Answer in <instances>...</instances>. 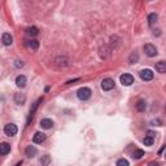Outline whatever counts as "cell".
I'll return each instance as SVG.
<instances>
[{
    "label": "cell",
    "mask_w": 166,
    "mask_h": 166,
    "mask_svg": "<svg viewBox=\"0 0 166 166\" xmlns=\"http://www.w3.org/2000/svg\"><path fill=\"white\" fill-rule=\"evenodd\" d=\"M16 66H17V68H22L23 65H25V64H23V62L22 61H16V64H14Z\"/></svg>",
    "instance_id": "24"
},
{
    "label": "cell",
    "mask_w": 166,
    "mask_h": 166,
    "mask_svg": "<svg viewBox=\"0 0 166 166\" xmlns=\"http://www.w3.org/2000/svg\"><path fill=\"white\" fill-rule=\"evenodd\" d=\"M143 156H144V151H141V149H138V151H135V152H134V154H132V157L135 160H140Z\"/></svg>",
    "instance_id": "19"
},
{
    "label": "cell",
    "mask_w": 166,
    "mask_h": 166,
    "mask_svg": "<svg viewBox=\"0 0 166 166\" xmlns=\"http://www.w3.org/2000/svg\"><path fill=\"white\" fill-rule=\"evenodd\" d=\"M25 100H26V96L23 93H16L14 95V102H16V104L22 105L23 102H25Z\"/></svg>",
    "instance_id": "13"
},
{
    "label": "cell",
    "mask_w": 166,
    "mask_h": 166,
    "mask_svg": "<svg viewBox=\"0 0 166 166\" xmlns=\"http://www.w3.org/2000/svg\"><path fill=\"white\" fill-rule=\"evenodd\" d=\"M40 126H42V129L44 130H50L53 127V121L50 120V118H44V120L40 121Z\"/></svg>",
    "instance_id": "9"
},
{
    "label": "cell",
    "mask_w": 166,
    "mask_h": 166,
    "mask_svg": "<svg viewBox=\"0 0 166 166\" xmlns=\"http://www.w3.org/2000/svg\"><path fill=\"white\" fill-rule=\"evenodd\" d=\"M156 70L161 74H165L166 73V62L165 61H159L156 64Z\"/></svg>",
    "instance_id": "12"
},
{
    "label": "cell",
    "mask_w": 166,
    "mask_h": 166,
    "mask_svg": "<svg viewBox=\"0 0 166 166\" xmlns=\"http://www.w3.org/2000/svg\"><path fill=\"white\" fill-rule=\"evenodd\" d=\"M26 77L25 75H18L17 78H16V84H17V87H21V88H23V87L26 86Z\"/></svg>",
    "instance_id": "10"
},
{
    "label": "cell",
    "mask_w": 166,
    "mask_h": 166,
    "mask_svg": "<svg viewBox=\"0 0 166 166\" xmlns=\"http://www.w3.org/2000/svg\"><path fill=\"white\" fill-rule=\"evenodd\" d=\"M117 165H118V166H129V161L125 160V159H122V160H120V161L117 162Z\"/></svg>",
    "instance_id": "23"
},
{
    "label": "cell",
    "mask_w": 166,
    "mask_h": 166,
    "mask_svg": "<svg viewBox=\"0 0 166 166\" xmlns=\"http://www.w3.org/2000/svg\"><path fill=\"white\" fill-rule=\"evenodd\" d=\"M165 109H166V107H165Z\"/></svg>",
    "instance_id": "27"
},
{
    "label": "cell",
    "mask_w": 166,
    "mask_h": 166,
    "mask_svg": "<svg viewBox=\"0 0 166 166\" xmlns=\"http://www.w3.org/2000/svg\"><path fill=\"white\" fill-rule=\"evenodd\" d=\"M91 93L92 92H91V90L88 88V87H82V88L78 90L77 96H78V99H79V100L86 101V100H88L91 97Z\"/></svg>",
    "instance_id": "1"
},
{
    "label": "cell",
    "mask_w": 166,
    "mask_h": 166,
    "mask_svg": "<svg viewBox=\"0 0 166 166\" xmlns=\"http://www.w3.org/2000/svg\"><path fill=\"white\" fill-rule=\"evenodd\" d=\"M45 140V134L43 132H35V135L33 136V141L35 144H40Z\"/></svg>",
    "instance_id": "7"
},
{
    "label": "cell",
    "mask_w": 166,
    "mask_h": 166,
    "mask_svg": "<svg viewBox=\"0 0 166 166\" xmlns=\"http://www.w3.org/2000/svg\"><path fill=\"white\" fill-rule=\"evenodd\" d=\"M50 162H51V159H50V156H48V154L43 156L42 159H40V164H42V165H48Z\"/></svg>",
    "instance_id": "22"
},
{
    "label": "cell",
    "mask_w": 166,
    "mask_h": 166,
    "mask_svg": "<svg viewBox=\"0 0 166 166\" xmlns=\"http://www.w3.org/2000/svg\"><path fill=\"white\" fill-rule=\"evenodd\" d=\"M114 81L112 79V78H105V79H102L101 82V88L104 91H110L114 88Z\"/></svg>",
    "instance_id": "4"
},
{
    "label": "cell",
    "mask_w": 166,
    "mask_h": 166,
    "mask_svg": "<svg viewBox=\"0 0 166 166\" xmlns=\"http://www.w3.org/2000/svg\"><path fill=\"white\" fill-rule=\"evenodd\" d=\"M2 42H3L4 45H12L13 38H12V35H11L9 33H4V34L2 35Z\"/></svg>",
    "instance_id": "8"
},
{
    "label": "cell",
    "mask_w": 166,
    "mask_h": 166,
    "mask_svg": "<svg viewBox=\"0 0 166 166\" xmlns=\"http://www.w3.org/2000/svg\"><path fill=\"white\" fill-rule=\"evenodd\" d=\"M36 153H38V149H36L34 145H29V147L26 148V156H27V157H34Z\"/></svg>",
    "instance_id": "14"
},
{
    "label": "cell",
    "mask_w": 166,
    "mask_h": 166,
    "mask_svg": "<svg viewBox=\"0 0 166 166\" xmlns=\"http://www.w3.org/2000/svg\"><path fill=\"white\" fill-rule=\"evenodd\" d=\"M145 109H147V102H145V100H139L138 104H136V110H139V112H144Z\"/></svg>",
    "instance_id": "18"
},
{
    "label": "cell",
    "mask_w": 166,
    "mask_h": 166,
    "mask_svg": "<svg viewBox=\"0 0 166 166\" xmlns=\"http://www.w3.org/2000/svg\"><path fill=\"white\" fill-rule=\"evenodd\" d=\"M165 159H166V153H165Z\"/></svg>",
    "instance_id": "26"
},
{
    "label": "cell",
    "mask_w": 166,
    "mask_h": 166,
    "mask_svg": "<svg viewBox=\"0 0 166 166\" xmlns=\"http://www.w3.org/2000/svg\"><path fill=\"white\" fill-rule=\"evenodd\" d=\"M140 78L143 81L148 82V81H152L153 79V72L151 69H143V70H140V73H139Z\"/></svg>",
    "instance_id": "5"
},
{
    "label": "cell",
    "mask_w": 166,
    "mask_h": 166,
    "mask_svg": "<svg viewBox=\"0 0 166 166\" xmlns=\"http://www.w3.org/2000/svg\"><path fill=\"white\" fill-rule=\"evenodd\" d=\"M139 60V55H138V52H132L131 55H130V57H129V61L131 62V64H134V62H136Z\"/></svg>",
    "instance_id": "20"
},
{
    "label": "cell",
    "mask_w": 166,
    "mask_h": 166,
    "mask_svg": "<svg viewBox=\"0 0 166 166\" xmlns=\"http://www.w3.org/2000/svg\"><path fill=\"white\" fill-rule=\"evenodd\" d=\"M26 34H27L29 36H35V35L39 34V30H38V27H35V26H31V27H27V29H26Z\"/></svg>",
    "instance_id": "15"
},
{
    "label": "cell",
    "mask_w": 166,
    "mask_h": 166,
    "mask_svg": "<svg viewBox=\"0 0 166 166\" xmlns=\"http://www.w3.org/2000/svg\"><path fill=\"white\" fill-rule=\"evenodd\" d=\"M153 141H154V138L148 136V135H147V136L144 138V140H143V143H144L145 145H148V147H149V145H152V144H153Z\"/></svg>",
    "instance_id": "21"
},
{
    "label": "cell",
    "mask_w": 166,
    "mask_h": 166,
    "mask_svg": "<svg viewBox=\"0 0 166 166\" xmlns=\"http://www.w3.org/2000/svg\"><path fill=\"white\" fill-rule=\"evenodd\" d=\"M144 52H145V55L148 57H154V56H157V53H159V52H157V48L151 43H148V44L144 45Z\"/></svg>",
    "instance_id": "3"
},
{
    "label": "cell",
    "mask_w": 166,
    "mask_h": 166,
    "mask_svg": "<svg viewBox=\"0 0 166 166\" xmlns=\"http://www.w3.org/2000/svg\"><path fill=\"white\" fill-rule=\"evenodd\" d=\"M27 47L31 50H38L39 48V42L36 40V39H30V40L27 42Z\"/></svg>",
    "instance_id": "16"
},
{
    "label": "cell",
    "mask_w": 166,
    "mask_h": 166,
    "mask_svg": "<svg viewBox=\"0 0 166 166\" xmlns=\"http://www.w3.org/2000/svg\"><path fill=\"white\" fill-rule=\"evenodd\" d=\"M9 152H11V145H9V144L5 143V141L0 144V154H2V156H5V154H8Z\"/></svg>",
    "instance_id": "11"
},
{
    "label": "cell",
    "mask_w": 166,
    "mask_h": 166,
    "mask_svg": "<svg viewBox=\"0 0 166 166\" xmlns=\"http://www.w3.org/2000/svg\"><path fill=\"white\" fill-rule=\"evenodd\" d=\"M157 18H159V16H157L156 13H151L148 16V25L149 26H153L154 23H156V21H157Z\"/></svg>",
    "instance_id": "17"
},
{
    "label": "cell",
    "mask_w": 166,
    "mask_h": 166,
    "mask_svg": "<svg viewBox=\"0 0 166 166\" xmlns=\"http://www.w3.org/2000/svg\"><path fill=\"white\" fill-rule=\"evenodd\" d=\"M18 129H17V126H16L14 123H8L5 125V127H4V132H5V135L8 136H14L16 134H17Z\"/></svg>",
    "instance_id": "2"
},
{
    "label": "cell",
    "mask_w": 166,
    "mask_h": 166,
    "mask_svg": "<svg viewBox=\"0 0 166 166\" xmlns=\"http://www.w3.org/2000/svg\"><path fill=\"white\" fill-rule=\"evenodd\" d=\"M147 135H148V136H152V138H154L156 132H153V131H147Z\"/></svg>",
    "instance_id": "25"
},
{
    "label": "cell",
    "mask_w": 166,
    "mask_h": 166,
    "mask_svg": "<svg viewBox=\"0 0 166 166\" xmlns=\"http://www.w3.org/2000/svg\"><path fill=\"white\" fill-rule=\"evenodd\" d=\"M120 81L123 86H131L134 83V77L131 74H127V73H125L120 77Z\"/></svg>",
    "instance_id": "6"
}]
</instances>
